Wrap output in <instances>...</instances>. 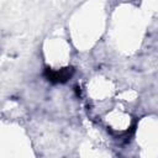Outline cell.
Here are the masks:
<instances>
[{"label":"cell","instance_id":"6da1fadb","mask_svg":"<svg viewBox=\"0 0 158 158\" xmlns=\"http://www.w3.org/2000/svg\"><path fill=\"white\" fill-rule=\"evenodd\" d=\"M74 74V69L72 67H65L59 70H53L49 68H46L43 72V77L52 84H63L68 81Z\"/></svg>","mask_w":158,"mask_h":158}]
</instances>
